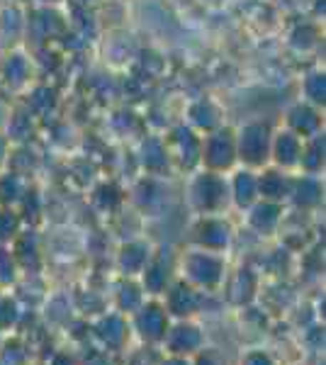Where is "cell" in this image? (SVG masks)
Wrapping results in <instances>:
<instances>
[]
</instances>
